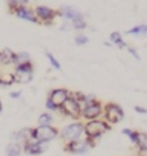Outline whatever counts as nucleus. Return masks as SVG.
Instances as JSON below:
<instances>
[{
	"label": "nucleus",
	"instance_id": "obj_1",
	"mask_svg": "<svg viewBox=\"0 0 147 156\" xmlns=\"http://www.w3.org/2000/svg\"><path fill=\"white\" fill-rule=\"evenodd\" d=\"M58 136L57 129H54L50 125L48 126H38L31 130V139L36 142H49Z\"/></svg>",
	"mask_w": 147,
	"mask_h": 156
},
{
	"label": "nucleus",
	"instance_id": "obj_2",
	"mask_svg": "<svg viewBox=\"0 0 147 156\" xmlns=\"http://www.w3.org/2000/svg\"><path fill=\"white\" fill-rule=\"evenodd\" d=\"M84 130H85V133H87L88 141H90V139H95L97 137L102 136L105 132L109 130V125H107L105 121L93 120V121L88 122V124L84 126Z\"/></svg>",
	"mask_w": 147,
	"mask_h": 156
},
{
	"label": "nucleus",
	"instance_id": "obj_3",
	"mask_svg": "<svg viewBox=\"0 0 147 156\" xmlns=\"http://www.w3.org/2000/svg\"><path fill=\"white\" fill-rule=\"evenodd\" d=\"M14 81L20 83V84H26V83H30L32 80V66L30 62L18 65L14 72Z\"/></svg>",
	"mask_w": 147,
	"mask_h": 156
},
{
	"label": "nucleus",
	"instance_id": "obj_4",
	"mask_svg": "<svg viewBox=\"0 0 147 156\" xmlns=\"http://www.w3.org/2000/svg\"><path fill=\"white\" fill-rule=\"evenodd\" d=\"M84 132V126L81 122H74V124H70L65 126L63 129H62L61 132V137L66 139V141H77L79 138H80V136L83 134Z\"/></svg>",
	"mask_w": 147,
	"mask_h": 156
},
{
	"label": "nucleus",
	"instance_id": "obj_5",
	"mask_svg": "<svg viewBox=\"0 0 147 156\" xmlns=\"http://www.w3.org/2000/svg\"><path fill=\"white\" fill-rule=\"evenodd\" d=\"M22 150H23L26 154L36 156V155H41L43 152L47 151L48 144H47V142H36V141H34V139H30V141L23 143Z\"/></svg>",
	"mask_w": 147,
	"mask_h": 156
},
{
	"label": "nucleus",
	"instance_id": "obj_6",
	"mask_svg": "<svg viewBox=\"0 0 147 156\" xmlns=\"http://www.w3.org/2000/svg\"><path fill=\"white\" fill-rule=\"evenodd\" d=\"M61 107L65 111V114L71 116V118H79V115H80V112H81V108H80L79 102L75 98H71V97L67 98Z\"/></svg>",
	"mask_w": 147,
	"mask_h": 156
},
{
	"label": "nucleus",
	"instance_id": "obj_7",
	"mask_svg": "<svg viewBox=\"0 0 147 156\" xmlns=\"http://www.w3.org/2000/svg\"><path fill=\"white\" fill-rule=\"evenodd\" d=\"M124 118V112L121 107H119L117 105L110 103L106 106V119L109 120L112 124H116V122L121 121Z\"/></svg>",
	"mask_w": 147,
	"mask_h": 156
},
{
	"label": "nucleus",
	"instance_id": "obj_8",
	"mask_svg": "<svg viewBox=\"0 0 147 156\" xmlns=\"http://www.w3.org/2000/svg\"><path fill=\"white\" fill-rule=\"evenodd\" d=\"M67 98H69V92L66 89H56V90L52 92V94H50V97L48 99L58 108L63 105V102Z\"/></svg>",
	"mask_w": 147,
	"mask_h": 156
},
{
	"label": "nucleus",
	"instance_id": "obj_9",
	"mask_svg": "<svg viewBox=\"0 0 147 156\" xmlns=\"http://www.w3.org/2000/svg\"><path fill=\"white\" fill-rule=\"evenodd\" d=\"M101 114V105L95 101L89 102L83 110V115L85 119H95Z\"/></svg>",
	"mask_w": 147,
	"mask_h": 156
},
{
	"label": "nucleus",
	"instance_id": "obj_10",
	"mask_svg": "<svg viewBox=\"0 0 147 156\" xmlns=\"http://www.w3.org/2000/svg\"><path fill=\"white\" fill-rule=\"evenodd\" d=\"M67 151L72 154H85L88 151V141H72L69 143V146L66 147Z\"/></svg>",
	"mask_w": 147,
	"mask_h": 156
},
{
	"label": "nucleus",
	"instance_id": "obj_11",
	"mask_svg": "<svg viewBox=\"0 0 147 156\" xmlns=\"http://www.w3.org/2000/svg\"><path fill=\"white\" fill-rule=\"evenodd\" d=\"M62 16L66 17V18H69V20H71L72 22L83 18L81 14L79 13V10H76L75 8H72V7H63L62 8Z\"/></svg>",
	"mask_w": 147,
	"mask_h": 156
},
{
	"label": "nucleus",
	"instance_id": "obj_12",
	"mask_svg": "<svg viewBox=\"0 0 147 156\" xmlns=\"http://www.w3.org/2000/svg\"><path fill=\"white\" fill-rule=\"evenodd\" d=\"M22 152V144L17 142H10L5 147V155L7 156H20Z\"/></svg>",
	"mask_w": 147,
	"mask_h": 156
},
{
	"label": "nucleus",
	"instance_id": "obj_13",
	"mask_svg": "<svg viewBox=\"0 0 147 156\" xmlns=\"http://www.w3.org/2000/svg\"><path fill=\"white\" fill-rule=\"evenodd\" d=\"M14 53L10 51L9 48H5L0 52V62L3 65H9V63H13L14 62Z\"/></svg>",
	"mask_w": 147,
	"mask_h": 156
},
{
	"label": "nucleus",
	"instance_id": "obj_14",
	"mask_svg": "<svg viewBox=\"0 0 147 156\" xmlns=\"http://www.w3.org/2000/svg\"><path fill=\"white\" fill-rule=\"evenodd\" d=\"M16 13L20 18H23V20H27V21H31V22H36V17L30 12L29 9H26L25 7H20L16 10Z\"/></svg>",
	"mask_w": 147,
	"mask_h": 156
},
{
	"label": "nucleus",
	"instance_id": "obj_15",
	"mask_svg": "<svg viewBox=\"0 0 147 156\" xmlns=\"http://www.w3.org/2000/svg\"><path fill=\"white\" fill-rule=\"evenodd\" d=\"M36 14L43 20H50L54 16V12L50 8H47V7H38Z\"/></svg>",
	"mask_w": 147,
	"mask_h": 156
},
{
	"label": "nucleus",
	"instance_id": "obj_16",
	"mask_svg": "<svg viewBox=\"0 0 147 156\" xmlns=\"http://www.w3.org/2000/svg\"><path fill=\"white\" fill-rule=\"evenodd\" d=\"M137 146L141 151H147V133H138L137 138Z\"/></svg>",
	"mask_w": 147,
	"mask_h": 156
},
{
	"label": "nucleus",
	"instance_id": "obj_17",
	"mask_svg": "<svg viewBox=\"0 0 147 156\" xmlns=\"http://www.w3.org/2000/svg\"><path fill=\"white\" fill-rule=\"evenodd\" d=\"M52 116H50L49 114H41L40 116H39V119H38V122H39V126H48L52 124Z\"/></svg>",
	"mask_w": 147,
	"mask_h": 156
},
{
	"label": "nucleus",
	"instance_id": "obj_18",
	"mask_svg": "<svg viewBox=\"0 0 147 156\" xmlns=\"http://www.w3.org/2000/svg\"><path fill=\"white\" fill-rule=\"evenodd\" d=\"M29 62V53H20V54H16L14 55V62L17 66L22 65V63H26Z\"/></svg>",
	"mask_w": 147,
	"mask_h": 156
},
{
	"label": "nucleus",
	"instance_id": "obj_19",
	"mask_svg": "<svg viewBox=\"0 0 147 156\" xmlns=\"http://www.w3.org/2000/svg\"><path fill=\"white\" fill-rule=\"evenodd\" d=\"M14 81V77L12 74H7V75H0V85L3 87H8Z\"/></svg>",
	"mask_w": 147,
	"mask_h": 156
},
{
	"label": "nucleus",
	"instance_id": "obj_20",
	"mask_svg": "<svg viewBox=\"0 0 147 156\" xmlns=\"http://www.w3.org/2000/svg\"><path fill=\"white\" fill-rule=\"evenodd\" d=\"M128 34H137V35H147V26L141 25L137 27H133L132 30L128 31Z\"/></svg>",
	"mask_w": 147,
	"mask_h": 156
},
{
	"label": "nucleus",
	"instance_id": "obj_21",
	"mask_svg": "<svg viewBox=\"0 0 147 156\" xmlns=\"http://www.w3.org/2000/svg\"><path fill=\"white\" fill-rule=\"evenodd\" d=\"M111 40L114 41V43H116L120 48L125 47V43L121 40V36H120V34H119V32H112V34H111Z\"/></svg>",
	"mask_w": 147,
	"mask_h": 156
},
{
	"label": "nucleus",
	"instance_id": "obj_22",
	"mask_svg": "<svg viewBox=\"0 0 147 156\" xmlns=\"http://www.w3.org/2000/svg\"><path fill=\"white\" fill-rule=\"evenodd\" d=\"M123 134L128 136L129 138L132 139V142H133V143H137L138 133H135V132H133V130H131V129H123Z\"/></svg>",
	"mask_w": 147,
	"mask_h": 156
},
{
	"label": "nucleus",
	"instance_id": "obj_23",
	"mask_svg": "<svg viewBox=\"0 0 147 156\" xmlns=\"http://www.w3.org/2000/svg\"><path fill=\"white\" fill-rule=\"evenodd\" d=\"M47 57H48V59L50 61V63L53 65V67H54V69H57V70H59V69H61V65H59V62H58V61L53 57L52 54H50V53H47Z\"/></svg>",
	"mask_w": 147,
	"mask_h": 156
},
{
	"label": "nucleus",
	"instance_id": "obj_24",
	"mask_svg": "<svg viewBox=\"0 0 147 156\" xmlns=\"http://www.w3.org/2000/svg\"><path fill=\"white\" fill-rule=\"evenodd\" d=\"M75 41H76L77 45H83V44L88 43V37H87V36H84V35H79V36L75 39Z\"/></svg>",
	"mask_w": 147,
	"mask_h": 156
},
{
	"label": "nucleus",
	"instance_id": "obj_25",
	"mask_svg": "<svg viewBox=\"0 0 147 156\" xmlns=\"http://www.w3.org/2000/svg\"><path fill=\"white\" fill-rule=\"evenodd\" d=\"M134 110H135V112H138V114H145V115L147 114V110L143 107H139V106H135Z\"/></svg>",
	"mask_w": 147,
	"mask_h": 156
},
{
	"label": "nucleus",
	"instance_id": "obj_26",
	"mask_svg": "<svg viewBox=\"0 0 147 156\" xmlns=\"http://www.w3.org/2000/svg\"><path fill=\"white\" fill-rule=\"evenodd\" d=\"M47 107H48L49 110H56V108H57V107H56V106H54L52 102L49 101V99H47Z\"/></svg>",
	"mask_w": 147,
	"mask_h": 156
},
{
	"label": "nucleus",
	"instance_id": "obj_27",
	"mask_svg": "<svg viewBox=\"0 0 147 156\" xmlns=\"http://www.w3.org/2000/svg\"><path fill=\"white\" fill-rule=\"evenodd\" d=\"M129 52H131V53H132V54L134 55V58H135V59H139V55L137 54V52H135L133 48H129Z\"/></svg>",
	"mask_w": 147,
	"mask_h": 156
},
{
	"label": "nucleus",
	"instance_id": "obj_28",
	"mask_svg": "<svg viewBox=\"0 0 147 156\" xmlns=\"http://www.w3.org/2000/svg\"><path fill=\"white\" fill-rule=\"evenodd\" d=\"M21 96V92H12L10 93V97L12 98H18Z\"/></svg>",
	"mask_w": 147,
	"mask_h": 156
},
{
	"label": "nucleus",
	"instance_id": "obj_29",
	"mask_svg": "<svg viewBox=\"0 0 147 156\" xmlns=\"http://www.w3.org/2000/svg\"><path fill=\"white\" fill-rule=\"evenodd\" d=\"M2 110H3V105H2V101H0V112H2Z\"/></svg>",
	"mask_w": 147,
	"mask_h": 156
}]
</instances>
